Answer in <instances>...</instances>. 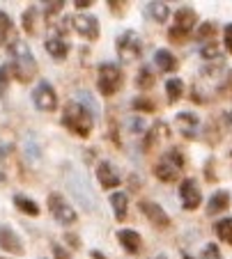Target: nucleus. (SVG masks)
Masks as SVG:
<instances>
[{"label": "nucleus", "mask_w": 232, "mask_h": 259, "mask_svg": "<svg viewBox=\"0 0 232 259\" xmlns=\"http://www.w3.org/2000/svg\"><path fill=\"white\" fill-rule=\"evenodd\" d=\"M196 21H198V16L191 7H182V10H177V14H175V25L170 28V37H173L177 44H182V39L193 30Z\"/></svg>", "instance_id": "nucleus-9"}, {"label": "nucleus", "mask_w": 232, "mask_h": 259, "mask_svg": "<svg viewBox=\"0 0 232 259\" xmlns=\"http://www.w3.org/2000/svg\"><path fill=\"white\" fill-rule=\"evenodd\" d=\"M154 62H157V67L161 69V71H175V69L179 67V62H177V58H175L173 53H170L168 49H159L157 53H154Z\"/></svg>", "instance_id": "nucleus-21"}, {"label": "nucleus", "mask_w": 232, "mask_h": 259, "mask_svg": "<svg viewBox=\"0 0 232 259\" xmlns=\"http://www.w3.org/2000/svg\"><path fill=\"white\" fill-rule=\"evenodd\" d=\"M74 101L76 103H81V106L88 110L90 115L94 117V122H97L99 117H101V106L97 103V99L92 97V92H88V90H79V92L74 94Z\"/></svg>", "instance_id": "nucleus-17"}, {"label": "nucleus", "mask_w": 232, "mask_h": 259, "mask_svg": "<svg viewBox=\"0 0 232 259\" xmlns=\"http://www.w3.org/2000/svg\"><path fill=\"white\" fill-rule=\"evenodd\" d=\"M25 158H28L30 163H37L42 158V152H40V145L35 142V138L28 136L25 138Z\"/></svg>", "instance_id": "nucleus-28"}, {"label": "nucleus", "mask_w": 232, "mask_h": 259, "mask_svg": "<svg viewBox=\"0 0 232 259\" xmlns=\"http://www.w3.org/2000/svg\"><path fill=\"white\" fill-rule=\"evenodd\" d=\"M71 28H74L81 37H85L88 41H97L99 34H101L99 21L94 19V16H90V14H76L74 19H71Z\"/></svg>", "instance_id": "nucleus-10"}, {"label": "nucleus", "mask_w": 232, "mask_h": 259, "mask_svg": "<svg viewBox=\"0 0 232 259\" xmlns=\"http://www.w3.org/2000/svg\"><path fill=\"white\" fill-rule=\"evenodd\" d=\"M223 44H225V49H227V53L232 55V23H227L225 25V30H223Z\"/></svg>", "instance_id": "nucleus-38"}, {"label": "nucleus", "mask_w": 232, "mask_h": 259, "mask_svg": "<svg viewBox=\"0 0 232 259\" xmlns=\"http://www.w3.org/2000/svg\"><path fill=\"white\" fill-rule=\"evenodd\" d=\"M182 259H193V257H188V254H186V252H184V254H182Z\"/></svg>", "instance_id": "nucleus-44"}, {"label": "nucleus", "mask_w": 232, "mask_h": 259, "mask_svg": "<svg viewBox=\"0 0 232 259\" xmlns=\"http://www.w3.org/2000/svg\"><path fill=\"white\" fill-rule=\"evenodd\" d=\"M225 122H227V126L232 128V110H227V113H225Z\"/></svg>", "instance_id": "nucleus-41"}, {"label": "nucleus", "mask_w": 232, "mask_h": 259, "mask_svg": "<svg viewBox=\"0 0 232 259\" xmlns=\"http://www.w3.org/2000/svg\"><path fill=\"white\" fill-rule=\"evenodd\" d=\"M166 94H168V103H177L184 94V83L179 78H168L166 80Z\"/></svg>", "instance_id": "nucleus-25"}, {"label": "nucleus", "mask_w": 232, "mask_h": 259, "mask_svg": "<svg viewBox=\"0 0 232 259\" xmlns=\"http://www.w3.org/2000/svg\"><path fill=\"white\" fill-rule=\"evenodd\" d=\"M157 259H168V257H166V254H159V257Z\"/></svg>", "instance_id": "nucleus-45"}, {"label": "nucleus", "mask_w": 232, "mask_h": 259, "mask_svg": "<svg viewBox=\"0 0 232 259\" xmlns=\"http://www.w3.org/2000/svg\"><path fill=\"white\" fill-rule=\"evenodd\" d=\"M134 108H136V110H145V113H154V103L152 101H145V99H136Z\"/></svg>", "instance_id": "nucleus-37"}, {"label": "nucleus", "mask_w": 232, "mask_h": 259, "mask_svg": "<svg viewBox=\"0 0 232 259\" xmlns=\"http://www.w3.org/2000/svg\"><path fill=\"white\" fill-rule=\"evenodd\" d=\"M214 23L212 21H207V23H203L200 25V30H198V39L200 41H205V39H212V34H214Z\"/></svg>", "instance_id": "nucleus-34"}, {"label": "nucleus", "mask_w": 232, "mask_h": 259, "mask_svg": "<svg viewBox=\"0 0 232 259\" xmlns=\"http://www.w3.org/2000/svg\"><path fill=\"white\" fill-rule=\"evenodd\" d=\"M175 126L179 128V133L188 138H196L198 131H200V119H198L196 113H179L175 117Z\"/></svg>", "instance_id": "nucleus-15"}, {"label": "nucleus", "mask_w": 232, "mask_h": 259, "mask_svg": "<svg viewBox=\"0 0 232 259\" xmlns=\"http://www.w3.org/2000/svg\"><path fill=\"white\" fill-rule=\"evenodd\" d=\"M51 250H53V254H55V259H71V254L67 252V250L62 248L60 243H53L51 245Z\"/></svg>", "instance_id": "nucleus-39"}, {"label": "nucleus", "mask_w": 232, "mask_h": 259, "mask_svg": "<svg viewBox=\"0 0 232 259\" xmlns=\"http://www.w3.org/2000/svg\"><path fill=\"white\" fill-rule=\"evenodd\" d=\"M44 5H46V19H53V16L55 14H60V12H62V5H64V3H62V0H58V3H44Z\"/></svg>", "instance_id": "nucleus-35"}, {"label": "nucleus", "mask_w": 232, "mask_h": 259, "mask_svg": "<svg viewBox=\"0 0 232 259\" xmlns=\"http://www.w3.org/2000/svg\"><path fill=\"white\" fill-rule=\"evenodd\" d=\"M14 206L25 215H40V204L25 195H14Z\"/></svg>", "instance_id": "nucleus-23"}, {"label": "nucleus", "mask_w": 232, "mask_h": 259, "mask_svg": "<svg viewBox=\"0 0 232 259\" xmlns=\"http://www.w3.org/2000/svg\"><path fill=\"white\" fill-rule=\"evenodd\" d=\"M214 232H216L218 241H223V243H230V245H232V218L218 220L216 225H214Z\"/></svg>", "instance_id": "nucleus-26"}, {"label": "nucleus", "mask_w": 232, "mask_h": 259, "mask_svg": "<svg viewBox=\"0 0 232 259\" xmlns=\"http://www.w3.org/2000/svg\"><path fill=\"white\" fill-rule=\"evenodd\" d=\"M124 126H127V131H131V133H136V136H138V133L145 131V126H147V124H145V119L140 117V115H131V117L124 122Z\"/></svg>", "instance_id": "nucleus-32"}, {"label": "nucleus", "mask_w": 232, "mask_h": 259, "mask_svg": "<svg viewBox=\"0 0 232 259\" xmlns=\"http://www.w3.org/2000/svg\"><path fill=\"white\" fill-rule=\"evenodd\" d=\"M10 90V69L0 64V97H5Z\"/></svg>", "instance_id": "nucleus-33"}, {"label": "nucleus", "mask_w": 232, "mask_h": 259, "mask_svg": "<svg viewBox=\"0 0 232 259\" xmlns=\"http://www.w3.org/2000/svg\"><path fill=\"white\" fill-rule=\"evenodd\" d=\"M7 51H10V55H12V71H14L16 80L28 83V80L35 78L37 62H35V55H32L30 46L25 44L23 39H14L7 46Z\"/></svg>", "instance_id": "nucleus-1"}, {"label": "nucleus", "mask_w": 232, "mask_h": 259, "mask_svg": "<svg viewBox=\"0 0 232 259\" xmlns=\"http://www.w3.org/2000/svg\"><path fill=\"white\" fill-rule=\"evenodd\" d=\"M230 206V193L227 191H216L207 202V213L209 215H216V213H223V211Z\"/></svg>", "instance_id": "nucleus-20"}, {"label": "nucleus", "mask_w": 232, "mask_h": 259, "mask_svg": "<svg viewBox=\"0 0 232 259\" xmlns=\"http://www.w3.org/2000/svg\"><path fill=\"white\" fill-rule=\"evenodd\" d=\"M92 259H106V257L99 252V250H92Z\"/></svg>", "instance_id": "nucleus-42"}, {"label": "nucleus", "mask_w": 232, "mask_h": 259, "mask_svg": "<svg viewBox=\"0 0 232 259\" xmlns=\"http://www.w3.org/2000/svg\"><path fill=\"white\" fill-rule=\"evenodd\" d=\"M46 51H49V55L53 60H58V62H62L67 55H69V44L62 39V37H49L46 39Z\"/></svg>", "instance_id": "nucleus-18"}, {"label": "nucleus", "mask_w": 232, "mask_h": 259, "mask_svg": "<svg viewBox=\"0 0 232 259\" xmlns=\"http://www.w3.org/2000/svg\"><path fill=\"white\" fill-rule=\"evenodd\" d=\"M32 103H35L37 110L42 113H53L58 108V94H55L53 85L46 83V80H40L37 88L32 90Z\"/></svg>", "instance_id": "nucleus-8"}, {"label": "nucleus", "mask_w": 232, "mask_h": 259, "mask_svg": "<svg viewBox=\"0 0 232 259\" xmlns=\"http://www.w3.org/2000/svg\"><path fill=\"white\" fill-rule=\"evenodd\" d=\"M74 5H76V10H88L90 5H94V3L92 0H76Z\"/></svg>", "instance_id": "nucleus-40"}, {"label": "nucleus", "mask_w": 232, "mask_h": 259, "mask_svg": "<svg viewBox=\"0 0 232 259\" xmlns=\"http://www.w3.org/2000/svg\"><path fill=\"white\" fill-rule=\"evenodd\" d=\"M140 211L145 213V218L152 223L154 227H159V230H166V227H170V215L163 211V206H159L157 202H140Z\"/></svg>", "instance_id": "nucleus-12"}, {"label": "nucleus", "mask_w": 232, "mask_h": 259, "mask_svg": "<svg viewBox=\"0 0 232 259\" xmlns=\"http://www.w3.org/2000/svg\"><path fill=\"white\" fill-rule=\"evenodd\" d=\"M203 259H221L216 243H207V245H205V248H203Z\"/></svg>", "instance_id": "nucleus-36"}, {"label": "nucleus", "mask_w": 232, "mask_h": 259, "mask_svg": "<svg viewBox=\"0 0 232 259\" xmlns=\"http://www.w3.org/2000/svg\"><path fill=\"white\" fill-rule=\"evenodd\" d=\"M97 181L101 184V188H118L122 179H120V175L108 161H101L97 165Z\"/></svg>", "instance_id": "nucleus-14"}, {"label": "nucleus", "mask_w": 232, "mask_h": 259, "mask_svg": "<svg viewBox=\"0 0 232 259\" xmlns=\"http://www.w3.org/2000/svg\"><path fill=\"white\" fill-rule=\"evenodd\" d=\"M5 181H7V177L3 175V172H0V184H5Z\"/></svg>", "instance_id": "nucleus-43"}, {"label": "nucleus", "mask_w": 232, "mask_h": 259, "mask_svg": "<svg viewBox=\"0 0 232 259\" xmlns=\"http://www.w3.org/2000/svg\"><path fill=\"white\" fill-rule=\"evenodd\" d=\"M184 167V156L179 149H170L166 156H163V161L157 163V167H154V175H157V179L166 181V184H170V181H175L179 177V170Z\"/></svg>", "instance_id": "nucleus-6"}, {"label": "nucleus", "mask_w": 232, "mask_h": 259, "mask_svg": "<svg viewBox=\"0 0 232 259\" xmlns=\"http://www.w3.org/2000/svg\"><path fill=\"white\" fill-rule=\"evenodd\" d=\"M67 186H69L76 204L83 206V211H88V213H94V211H97V197H94L92 188H90V181L83 172L74 170V167L67 170Z\"/></svg>", "instance_id": "nucleus-3"}, {"label": "nucleus", "mask_w": 232, "mask_h": 259, "mask_svg": "<svg viewBox=\"0 0 232 259\" xmlns=\"http://www.w3.org/2000/svg\"><path fill=\"white\" fill-rule=\"evenodd\" d=\"M147 12H149V16H152L157 23H168V19H170L168 3H159V0H154V3H147Z\"/></svg>", "instance_id": "nucleus-22"}, {"label": "nucleus", "mask_w": 232, "mask_h": 259, "mask_svg": "<svg viewBox=\"0 0 232 259\" xmlns=\"http://www.w3.org/2000/svg\"><path fill=\"white\" fill-rule=\"evenodd\" d=\"M166 136H168V126H166L163 122H157L147 133V147L157 145V142L161 140V138H166Z\"/></svg>", "instance_id": "nucleus-27"}, {"label": "nucleus", "mask_w": 232, "mask_h": 259, "mask_svg": "<svg viewBox=\"0 0 232 259\" xmlns=\"http://www.w3.org/2000/svg\"><path fill=\"white\" fill-rule=\"evenodd\" d=\"M110 206H113V213L118 220H124L127 215V209H129V197L124 193H113L110 195Z\"/></svg>", "instance_id": "nucleus-24"}, {"label": "nucleus", "mask_w": 232, "mask_h": 259, "mask_svg": "<svg viewBox=\"0 0 232 259\" xmlns=\"http://www.w3.org/2000/svg\"><path fill=\"white\" fill-rule=\"evenodd\" d=\"M0 248L10 254H23L25 252L21 236L16 234L10 225H0Z\"/></svg>", "instance_id": "nucleus-13"}, {"label": "nucleus", "mask_w": 232, "mask_h": 259, "mask_svg": "<svg viewBox=\"0 0 232 259\" xmlns=\"http://www.w3.org/2000/svg\"><path fill=\"white\" fill-rule=\"evenodd\" d=\"M115 49H118V55L122 62H134L143 53V39H140V34L136 30H127V32H122L118 37Z\"/></svg>", "instance_id": "nucleus-5"}, {"label": "nucleus", "mask_w": 232, "mask_h": 259, "mask_svg": "<svg viewBox=\"0 0 232 259\" xmlns=\"http://www.w3.org/2000/svg\"><path fill=\"white\" fill-rule=\"evenodd\" d=\"M62 124H64V128H69L74 136L88 138L90 133H92L94 117L85 110L83 106H81V103L69 101L67 106H64V110H62Z\"/></svg>", "instance_id": "nucleus-2"}, {"label": "nucleus", "mask_w": 232, "mask_h": 259, "mask_svg": "<svg viewBox=\"0 0 232 259\" xmlns=\"http://www.w3.org/2000/svg\"><path fill=\"white\" fill-rule=\"evenodd\" d=\"M0 259H3V257H0Z\"/></svg>", "instance_id": "nucleus-46"}, {"label": "nucleus", "mask_w": 232, "mask_h": 259, "mask_svg": "<svg viewBox=\"0 0 232 259\" xmlns=\"http://www.w3.org/2000/svg\"><path fill=\"white\" fill-rule=\"evenodd\" d=\"M49 211H51V215L58 220L60 225H76V220H79L76 209L64 200L60 193H51L49 195Z\"/></svg>", "instance_id": "nucleus-7"}, {"label": "nucleus", "mask_w": 232, "mask_h": 259, "mask_svg": "<svg viewBox=\"0 0 232 259\" xmlns=\"http://www.w3.org/2000/svg\"><path fill=\"white\" fill-rule=\"evenodd\" d=\"M179 197H182V204L186 211H196L198 206H200V202H203V193H200V188H198V181L196 179H184L182 186H179Z\"/></svg>", "instance_id": "nucleus-11"}, {"label": "nucleus", "mask_w": 232, "mask_h": 259, "mask_svg": "<svg viewBox=\"0 0 232 259\" xmlns=\"http://www.w3.org/2000/svg\"><path fill=\"white\" fill-rule=\"evenodd\" d=\"M118 241L122 243V248L127 250V252H131V254L140 252V248H143V239H140V234L136 230H120L118 232Z\"/></svg>", "instance_id": "nucleus-16"}, {"label": "nucleus", "mask_w": 232, "mask_h": 259, "mask_svg": "<svg viewBox=\"0 0 232 259\" xmlns=\"http://www.w3.org/2000/svg\"><path fill=\"white\" fill-rule=\"evenodd\" d=\"M136 85H138L140 90H149L154 85V73L149 67H143L138 71V80H136Z\"/></svg>", "instance_id": "nucleus-30"}, {"label": "nucleus", "mask_w": 232, "mask_h": 259, "mask_svg": "<svg viewBox=\"0 0 232 259\" xmlns=\"http://www.w3.org/2000/svg\"><path fill=\"white\" fill-rule=\"evenodd\" d=\"M35 16H37V7H28V10L23 12V30L28 34H35L37 32V28H35Z\"/></svg>", "instance_id": "nucleus-29"}, {"label": "nucleus", "mask_w": 232, "mask_h": 259, "mask_svg": "<svg viewBox=\"0 0 232 259\" xmlns=\"http://www.w3.org/2000/svg\"><path fill=\"white\" fill-rule=\"evenodd\" d=\"M203 60H205L207 64L221 62V49H218L216 44H212V41H209V44L203 49Z\"/></svg>", "instance_id": "nucleus-31"}, {"label": "nucleus", "mask_w": 232, "mask_h": 259, "mask_svg": "<svg viewBox=\"0 0 232 259\" xmlns=\"http://www.w3.org/2000/svg\"><path fill=\"white\" fill-rule=\"evenodd\" d=\"M97 88L104 97H113L120 88H122V69L113 62L99 64L97 71Z\"/></svg>", "instance_id": "nucleus-4"}, {"label": "nucleus", "mask_w": 232, "mask_h": 259, "mask_svg": "<svg viewBox=\"0 0 232 259\" xmlns=\"http://www.w3.org/2000/svg\"><path fill=\"white\" fill-rule=\"evenodd\" d=\"M14 39H19L14 32V23H12L7 12L0 10V46H10Z\"/></svg>", "instance_id": "nucleus-19"}]
</instances>
